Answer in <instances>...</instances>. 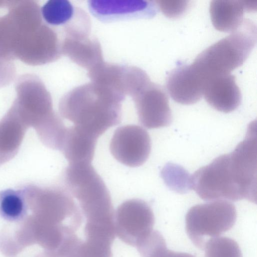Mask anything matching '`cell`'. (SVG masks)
I'll return each mask as SVG.
<instances>
[{
    "label": "cell",
    "instance_id": "cell-1",
    "mask_svg": "<svg viewBox=\"0 0 257 257\" xmlns=\"http://www.w3.org/2000/svg\"><path fill=\"white\" fill-rule=\"evenodd\" d=\"M256 125L251 123L244 139L232 152L215 158L189 178L190 187L205 201L256 202Z\"/></svg>",
    "mask_w": 257,
    "mask_h": 257
},
{
    "label": "cell",
    "instance_id": "cell-2",
    "mask_svg": "<svg viewBox=\"0 0 257 257\" xmlns=\"http://www.w3.org/2000/svg\"><path fill=\"white\" fill-rule=\"evenodd\" d=\"M123 100L104 86L91 82L66 93L60 100L59 111L74 126L98 138L120 123Z\"/></svg>",
    "mask_w": 257,
    "mask_h": 257
},
{
    "label": "cell",
    "instance_id": "cell-3",
    "mask_svg": "<svg viewBox=\"0 0 257 257\" xmlns=\"http://www.w3.org/2000/svg\"><path fill=\"white\" fill-rule=\"evenodd\" d=\"M17 98L11 107L28 128L33 127L40 141L49 148L54 147L65 128L54 111L50 93L37 77L27 75L17 84Z\"/></svg>",
    "mask_w": 257,
    "mask_h": 257
},
{
    "label": "cell",
    "instance_id": "cell-4",
    "mask_svg": "<svg viewBox=\"0 0 257 257\" xmlns=\"http://www.w3.org/2000/svg\"><path fill=\"white\" fill-rule=\"evenodd\" d=\"M66 190L78 201L86 223H114L109 192L91 163L69 164L63 175Z\"/></svg>",
    "mask_w": 257,
    "mask_h": 257
},
{
    "label": "cell",
    "instance_id": "cell-5",
    "mask_svg": "<svg viewBox=\"0 0 257 257\" xmlns=\"http://www.w3.org/2000/svg\"><path fill=\"white\" fill-rule=\"evenodd\" d=\"M256 39V25L243 19L236 29L200 53L191 64L205 80L212 76L229 74L243 64Z\"/></svg>",
    "mask_w": 257,
    "mask_h": 257
},
{
    "label": "cell",
    "instance_id": "cell-6",
    "mask_svg": "<svg viewBox=\"0 0 257 257\" xmlns=\"http://www.w3.org/2000/svg\"><path fill=\"white\" fill-rule=\"evenodd\" d=\"M236 219V210L232 203L214 200L190 208L186 215V230L193 244L204 249L208 237H217L230 230Z\"/></svg>",
    "mask_w": 257,
    "mask_h": 257
},
{
    "label": "cell",
    "instance_id": "cell-7",
    "mask_svg": "<svg viewBox=\"0 0 257 257\" xmlns=\"http://www.w3.org/2000/svg\"><path fill=\"white\" fill-rule=\"evenodd\" d=\"M114 223L116 236L126 244L137 247L153 231L155 217L147 202L133 199L117 207Z\"/></svg>",
    "mask_w": 257,
    "mask_h": 257
},
{
    "label": "cell",
    "instance_id": "cell-8",
    "mask_svg": "<svg viewBox=\"0 0 257 257\" xmlns=\"http://www.w3.org/2000/svg\"><path fill=\"white\" fill-rule=\"evenodd\" d=\"M91 82L104 86L125 99L133 97L151 80L143 69L134 66L104 61L88 71Z\"/></svg>",
    "mask_w": 257,
    "mask_h": 257
},
{
    "label": "cell",
    "instance_id": "cell-9",
    "mask_svg": "<svg viewBox=\"0 0 257 257\" xmlns=\"http://www.w3.org/2000/svg\"><path fill=\"white\" fill-rule=\"evenodd\" d=\"M110 151L120 163L131 167L143 165L151 152V142L147 131L137 125L118 127L110 141Z\"/></svg>",
    "mask_w": 257,
    "mask_h": 257
},
{
    "label": "cell",
    "instance_id": "cell-10",
    "mask_svg": "<svg viewBox=\"0 0 257 257\" xmlns=\"http://www.w3.org/2000/svg\"><path fill=\"white\" fill-rule=\"evenodd\" d=\"M140 123L149 129L169 125L172 120L168 95L151 80L132 97Z\"/></svg>",
    "mask_w": 257,
    "mask_h": 257
},
{
    "label": "cell",
    "instance_id": "cell-11",
    "mask_svg": "<svg viewBox=\"0 0 257 257\" xmlns=\"http://www.w3.org/2000/svg\"><path fill=\"white\" fill-rule=\"evenodd\" d=\"M205 80L190 65H182L168 74L166 87L176 102L190 105L198 102L203 96Z\"/></svg>",
    "mask_w": 257,
    "mask_h": 257
},
{
    "label": "cell",
    "instance_id": "cell-12",
    "mask_svg": "<svg viewBox=\"0 0 257 257\" xmlns=\"http://www.w3.org/2000/svg\"><path fill=\"white\" fill-rule=\"evenodd\" d=\"M203 95L212 107L225 113L236 109L241 101L240 90L236 84L235 77L230 73L207 78Z\"/></svg>",
    "mask_w": 257,
    "mask_h": 257
},
{
    "label": "cell",
    "instance_id": "cell-13",
    "mask_svg": "<svg viewBox=\"0 0 257 257\" xmlns=\"http://www.w3.org/2000/svg\"><path fill=\"white\" fill-rule=\"evenodd\" d=\"M61 49L62 55L88 71L104 61L100 44L90 34L64 35Z\"/></svg>",
    "mask_w": 257,
    "mask_h": 257
},
{
    "label": "cell",
    "instance_id": "cell-14",
    "mask_svg": "<svg viewBox=\"0 0 257 257\" xmlns=\"http://www.w3.org/2000/svg\"><path fill=\"white\" fill-rule=\"evenodd\" d=\"M147 2L138 0H92L88 2L92 14L105 22L146 16Z\"/></svg>",
    "mask_w": 257,
    "mask_h": 257
},
{
    "label": "cell",
    "instance_id": "cell-15",
    "mask_svg": "<svg viewBox=\"0 0 257 257\" xmlns=\"http://www.w3.org/2000/svg\"><path fill=\"white\" fill-rule=\"evenodd\" d=\"M97 139L76 126L67 127L60 151L69 164L91 163Z\"/></svg>",
    "mask_w": 257,
    "mask_h": 257
},
{
    "label": "cell",
    "instance_id": "cell-16",
    "mask_svg": "<svg viewBox=\"0 0 257 257\" xmlns=\"http://www.w3.org/2000/svg\"><path fill=\"white\" fill-rule=\"evenodd\" d=\"M27 129L11 107L0 120V166L17 154Z\"/></svg>",
    "mask_w": 257,
    "mask_h": 257
},
{
    "label": "cell",
    "instance_id": "cell-17",
    "mask_svg": "<svg viewBox=\"0 0 257 257\" xmlns=\"http://www.w3.org/2000/svg\"><path fill=\"white\" fill-rule=\"evenodd\" d=\"M247 12L245 1H212L210 15L214 27L221 32H232L242 23L244 12Z\"/></svg>",
    "mask_w": 257,
    "mask_h": 257
},
{
    "label": "cell",
    "instance_id": "cell-18",
    "mask_svg": "<svg viewBox=\"0 0 257 257\" xmlns=\"http://www.w3.org/2000/svg\"><path fill=\"white\" fill-rule=\"evenodd\" d=\"M111 245L92 239L83 240L76 234L64 244L61 257H112Z\"/></svg>",
    "mask_w": 257,
    "mask_h": 257
},
{
    "label": "cell",
    "instance_id": "cell-19",
    "mask_svg": "<svg viewBox=\"0 0 257 257\" xmlns=\"http://www.w3.org/2000/svg\"><path fill=\"white\" fill-rule=\"evenodd\" d=\"M29 207L22 189H8L0 191V216L8 221L15 222L25 219Z\"/></svg>",
    "mask_w": 257,
    "mask_h": 257
},
{
    "label": "cell",
    "instance_id": "cell-20",
    "mask_svg": "<svg viewBox=\"0 0 257 257\" xmlns=\"http://www.w3.org/2000/svg\"><path fill=\"white\" fill-rule=\"evenodd\" d=\"M78 9L67 0H50L43 6L40 12L47 25L52 28H64L73 20Z\"/></svg>",
    "mask_w": 257,
    "mask_h": 257
},
{
    "label": "cell",
    "instance_id": "cell-21",
    "mask_svg": "<svg viewBox=\"0 0 257 257\" xmlns=\"http://www.w3.org/2000/svg\"><path fill=\"white\" fill-rule=\"evenodd\" d=\"M136 247L142 257H195L168 249L163 236L157 230H153Z\"/></svg>",
    "mask_w": 257,
    "mask_h": 257
},
{
    "label": "cell",
    "instance_id": "cell-22",
    "mask_svg": "<svg viewBox=\"0 0 257 257\" xmlns=\"http://www.w3.org/2000/svg\"><path fill=\"white\" fill-rule=\"evenodd\" d=\"M204 249L205 257H242L238 243L227 237L217 236L209 239Z\"/></svg>",
    "mask_w": 257,
    "mask_h": 257
},
{
    "label": "cell",
    "instance_id": "cell-23",
    "mask_svg": "<svg viewBox=\"0 0 257 257\" xmlns=\"http://www.w3.org/2000/svg\"><path fill=\"white\" fill-rule=\"evenodd\" d=\"M156 3L162 13L171 18L182 15L189 6L188 1H158Z\"/></svg>",
    "mask_w": 257,
    "mask_h": 257
}]
</instances>
